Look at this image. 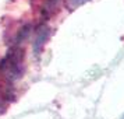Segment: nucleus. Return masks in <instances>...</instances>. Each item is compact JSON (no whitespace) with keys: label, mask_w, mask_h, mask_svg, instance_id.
<instances>
[{"label":"nucleus","mask_w":124,"mask_h":119,"mask_svg":"<svg viewBox=\"0 0 124 119\" xmlns=\"http://www.w3.org/2000/svg\"><path fill=\"white\" fill-rule=\"evenodd\" d=\"M24 51L13 48L0 62V76L7 81H16L24 72Z\"/></svg>","instance_id":"obj_1"},{"label":"nucleus","mask_w":124,"mask_h":119,"mask_svg":"<svg viewBox=\"0 0 124 119\" xmlns=\"http://www.w3.org/2000/svg\"><path fill=\"white\" fill-rule=\"evenodd\" d=\"M50 35V28L47 25H40L39 28L36 29V34H35V42H34V52L36 55H39L43 46H45L46 41Z\"/></svg>","instance_id":"obj_2"},{"label":"nucleus","mask_w":124,"mask_h":119,"mask_svg":"<svg viewBox=\"0 0 124 119\" xmlns=\"http://www.w3.org/2000/svg\"><path fill=\"white\" fill-rule=\"evenodd\" d=\"M29 29H31V27H29V25H27V27H24V28L20 29V32H18L17 38H16V44H17V45L20 44V42H23V39H25V38L28 37Z\"/></svg>","instance_id":"obj_3"},{"label":"nucleus","mask_w":124,"mask_h":119,"mask_svg":"<svg viewBox=\"0 0 124 119\" xmlns=\"http://www.w3.org/2000/svg\"><path fill=\"white\" fill-rule=\"evenodd\" d=\"M59 3H60V0H46L45 3V10L47 13H52L54 11L57 9V6H59Z\"/></svg>","instance_id":"obj_4"},{"label":"nucleus","mask_w":124,"mask_h":119,"mask_svg":"<svg viewBox=\"0 0 124 119\" xmlns=\"http://www.w3.org/2000/svg\"><path fill=\"white\" fill-rule=\"evenodd\" d=\"M89 0H67V6L70 9H77L78 6H82L85 3H88Z\"/></svg>","instance_id":"obj_5"},{"label":"nucleus","mask_w":124,"mask_h":119,"mask_svg":"<svg viewBox=\"0 0 124 119\" xmlns=\"http://www.w3.org/2000/svg\"><path fill=\"white\" fill-rule=\"evenodd\" d=\"M4 108H6V107H4V104H3V102L0 101V113H3V112H4Z\"/></svg>","instance_id":"obj_6"}]
</instances>
